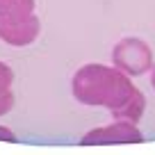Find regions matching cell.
I'll return each mask as SVG.
<instances>
[{"label":"cell","instance_id":"cell-1","mask_svg":"<svg viewBox=\"0 0 155 155\" xmlns=\"http://www.w3.org/2000/svg\"><path fill=\"white\" fill-rule=\"evenodd\" d=\"M73 94L82 103L105 105L130 121H137L144 112V98L128 78L105 66H84L73 78Z\"/></svg>","mask_w":155,"mask_h":155},{"label":"cell","instance_id":"cell-4","mask_svg":"<svg viewBox=\"0 0 155 155\" xmlns=\"http://www.w3.org/2000/svg\"><path fill=\"white\" fill-rule=\"evenodd\" d=\"M141 139H144L141 132L132 123H116V126H107L103 130H94L84 135L82 144H139Z\"/></svg>","mask_w":155,"mask_h":155},{"label":"cell","instance_id":"cell-3","mask_svg":"<svg viewBox=\"0 0 155 155\" xmlns=\"http://www.w3.org/2000/svg\"><path fill=\"white\" fill-rule=\"evenodd\" d=\"M39 34V21L34 14L18 16V18H5L0 16V39L12 46H28Z\"/></svg>","mask_w":155,"mask_h":155},{"label":"cell","instance_id":"cell-2","mask_svg":"<svg viewBox=\"0 0 155 155\" xmlns=\"http://www.w3.org/2000/svg\"><path fill=\"white\" fill-rule=\"evenodd\" d=\"M114 64L128 75H141L150 66V48L141 39H123L112 53Z\"/></svg>","mask_w":155,"mask_h":155},{"label":"cell","instance_id":"cell-5","mask_svg":"<svg viewBox=\"0 0 155 155\" xmlns=\"http://www.w3.org/2000/svg\"><path fill=\"white\" fill-rule=\"evenodd\" d=\"M32 9H34V0H0V16H5V18L30 16Z\"/></svg>","mask_w":155,"mask_h":155},{"label":"cell","instance_id":"cell-8","mask_svg":"<svg viewBox=\"0 0 155 155\" xmlns=\"http://www.w3.org/2000/svg\"><path fill=\"white\" fill-rule=\"evenodd\" d=\"M150 82H153V87H155V71H153V78H150Z\"/></svg>","mask_w":155,"mask_h":155},{"label":"cell","instance_id":"cell-6","mask_svg":"<svg viewBox=\"0 0 155 155\" xmlns=\"http://www.w3.org/2000/svg\"><path fill=\"white\" fill-rule=\"evenodd\" d=\"M12 80H14V73H12V68L7 66V64L0 62V94H7V91H9Z\"/></svg>","mask_w":155,"mask_h":155},{"label":"cell","instance_id":"cell-7","mask_svg":"<svg viewBox=\"0 0 155 155\" xmlns=\"http://www.w3.org/2000/svg\"><path fill=\"white\" fill-rule=\"evenodd\" d=\"M12 105H14V98H12V94H0V116L7 114V112L12 110Z\"/></svg>","mask_w":155,"mask_h":155}]
</instances>
